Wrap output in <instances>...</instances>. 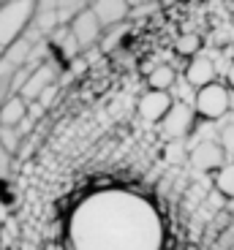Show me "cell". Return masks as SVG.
I'll list each match as a JSON object with an SVG mask.
<instances>
[{
    "label": "cell",
    "mask_w": 234,
    "mask_h": 250,
    "mask_svg": "<svg viewBox=\"0 0 234 250\" xmlns=\"http://www.w3.org/2000/svg\"><path fill=\"white\" fill-rule=\"evenodd\" d=\"M90 11L95 14L101 27H112V25H120L131 14V6L126 0H95V3H90Z\"/></svg>",
    "instance_id": "8"
},
{
    "label": "cell",
    "mask_w": 234,
    "mask_h": 250,
    "mask_svg": "<svg viewBox=\"0 0 234 250\" xmlns=\"http://www.w3.org/2000/svg\"><path fill=\"white\" fill-rule=\"evenodd\" d=\"M174 79H177V74H174L171 65H158V68H152L150 76H147L150 90H155V93H166V90L174 84Z\"/></svg>",
    "instance_id": "12"
},
{
    "label": "cell",
    "mask_w": 234,
    "mask_h": 250,
    "mask_svg": "<svg viewBox=\"0 0 234 250\" xmlns=\"http://www.w3.org/2000/svg\"><path fill=\"white\" fill-rule=\"evenodd\" d=\"M169 109H171V95L169 93L147 90V93L139 98V114L147 120V123H161Z\"/></svg>",
    "instance_id": "9"
},
{
    "label": "cell",
    "mask_w": 234,
    "mask_h": 250,
    "mask_svg": "<svg viewBox=\"0 0 234 250\" xmlns=\"http://www.w3.org/2000/svg\"><path fill=\"white\" fill-rule=\"evenodd\" d=\"M85 8H87V3H82V0H65V3H55V14H57V25L60 27H68L71 22L76 19V14H82Z\"/></svg>",
    "instance_id": "13"
},
{
    "label": "cell",
    "mask_w": 234,
    "mask_h": 250,
    "mask_svg": "<svg viewBox=\"0 0 234 250\" xmlns=\"http://www.w3.org/2000/svg\"><path fill=\"white\" fill-rule=\"evenodd\" d=\"M27 120V104L19 95L3 101L0 106V128H19V125Z\"/></svg>",
    "instance_id": "11"
},
{
    "label": "cell",
    "mask_w": 234,
    "mask_h": 250,
    "mask_svg": "<svg viewBox=\"0 0 234 250\" xmlns=\"http://www.w3.org/2000/svg\"><path fill=\"white\" fill-rule=\"evenodd\" d=\"M199 49H202V38L196 36V33H185V36L177 38V44H174V52L183 57H199Z\"/></svg>",
    "instance_id": "15"
},
{
    "label": "cell",
    "mask_w": 234,
    "mask_h": 250,
    "mask_svg": "<svg viewBox=\"0 0 234 250\" xmlns=\"http://www.w3.org/2000/svg\"><path fill=\"white\" fill-rule=\"evenodd\" d=\"M193 117H196L193 106H188V104H171L166 117L158 123L161 133L166 139H185L191 133V128H193Z\"/></svg>",
    "instance_id": "5"
},
{
    "label": "cell",
    "mask_w": 234,
    "mask_h": 250,
    "mask_svg": "<svg viewBox=\"0 0 234 250\" xmlns=\"http://www.w3.org/2000/svg\"><path fill=\"white\" fill-rule=\"evenodd\" d=\"M229 106H232L229 90L223 87V84H218V82H213V84H207V87H202L196 93L193 112H196L202 120H218V117H223V114L229 112Z\"/></svg>",
    "instance_id": "3"
},
{
    "label": "cell",
    "mask_w": 234,
    "mask_h": 250,
    "mask_svg": "<svg viewBox=\"0 0 234 250\" xmlns=\"http://www.w3.org/2000/svg\"><path fill=\"white\" fill-rule=\"evenodd\" d=\"M68 33H71V38L76 41V46H79V49H87V46H93L95 41L101 38L104 27L98 25L95 14L90 11V3H87V8H85L82 14H76V19L68 25Z\"/></svg>",
    "instance_id": "6"
},
{
    "label": "cell",
    "mask_w": 234,
    "mask_h": 250,
    "mask_svg": "<svg viewBox=\"0 0 234 250\" xmlns=\"http://www.w3.org/2000/svg\"><path fill=\"white\" fill-rule=\"evenodd\" d=\"M215 190L223 199H234V163H223L215 171Z\"/></svg>",
    "instance_id": "14"
},
{
    "label": "cell",
    "mask_w": 234,
    "mask_h": 250,
    "mask_svg": "<svg viewBox=\"0 0 234 250\" xmlns=\"http://www.w3.org/2000/svg\"><path fill=\"white\" fill-rule=\"evenodd\" d=\"M0 57H3V49H0Z\"/></svg>",
    "instance_id": "20"
},
{
    "label": "cell",
    "mask_w": 234,
    "mask_h": 250,
    "mask_svg": "<svg viewBox=\"0 0 234 250\" xmlns=\"http://www.w3.org/2000/svg\"><path fill=\"white\" fill-rule=\"evenodd\" d=\"M36 14V3L33 0H8L0 3V49L6 52L14 46L19 38H25L27 27Z\"/></svg>",
    "instance_id": "2"
},
{
    "label": "cell",
    "mask_w": 234,
    "mask_h": 250,
    "mask_svg": "<svg viewBox=\"0 0 234 250\" xmlns=\"http://www.w3.org/2000/svg\"><path fill=\"white\" fill-rule=\"evenodd\" d=\"M19 142H22V133H19L17 128H0V147H3L8 155H14V152L19 150Z\"/></svg>",
    "instance_id": "16"
},
{
    "label": "cell",
    "mask_w": 234,
    "mask_h": 250,
    "mask_svg": "<svg viewBox=\"0 0 234 250\" xmlns=\"http://www.w3.org/2000/svg\"><path fill=\"white\" fill-rule=\"evenodd\" d=\"M65 245L68 250H164L166 223L150 196L104 185L71 207Z\"/></svg>",
    "instance_id": "1"
},
{
    "label": "cell",
    "mask_w": 234,
    "mask_h": 250,
    "mask_svg": "<svg viewBox=\"0 0 234 250\" xmlns=\"http://www.w3.org/2000/svg\"><path fill=\"white\" fill-rule=\"evenodd\" d=\"M226 79H229V87L234 90V62L229 65V74H226Z\"/></svg>",
    "instance_id": "19"
},
{
    "label": "cell",
    "mask_w": 234,
    "mask_h": 250,
    "mask_svg": "<svg viewBox=\"0 0 234 250\" xmlns=\"http://www.w3.org/2000/svg\"><path fill=\"white\" fill-rule=\"evenodd\" d=\"M218 144H221L223 155H232V158H234V123L226 125V128L221 131V139H218Z\"/></svg>",
    "instance_id": "17"
},
{
    "label": "cell",
    "mask_w": 234,
    "mask_h": 250,
    "mask_svg": "<svg viewBox=\"0 0 234 250\" xmlns=\"http://www.w3.org/2000/svg\"><path fill=\"white\" fill-rule=\"evenodd\" d=\"M55 74H57V68H55V62H41V65H36V68L30 71V76L25 79V84L19 87V98L25 101V104H36L41 95L46 93V90L52 87V82H55Z\"/></svg>",
    "instance_id": "4"
},
{
    "label": "cell",
    "mask_w": 234,
    "mask_h": 250,
    "mask_svg": "<svg viewBox=\"0 0 234 250\" xmlns=\"http://www.w3.org/2000/svg\"><path fill=\"white\" fill-rule=\"evenodd\" d=\"M185 79H188V84H193L196 90L207 87V84H213L215 82V65H213V60H207V57H193V60L188 62V68H185Z\"/></svg>",
    "instance_id": "10"
},
{
    "label": "cell",
    "mask_w": 234,
    "mask_h": 250,
    "mask_svg": "<svg viewBox=\"0 0 234 250\" xmlns=\"http://www.w3.org/2000/svg\"><path fill=\"white\" fill-rule=\"evenodd\" d=\"M191 163H193L199 171H218L223 163H226V155H223V150H221V144L218 142L204 139V142H199L196 147H193V152H191Z\"/></svg>",
    "instance_id": "7"
},
{
    "label": "cell",
    "mask_w": 234,
    "mask_h": 250,
    "mask_svg": "<svg viewBox=\"0 0 234 250\" xmlns=\"http://www.w3.org/2000/svg\"><path fill=\"white\" fill-rule=\"evenodd\" d=\"M11 158H14V155H8V152L0 147V180H6L8 171H11Z\"/></svg>",
    "instance_id": "18"
}]
</instances>
